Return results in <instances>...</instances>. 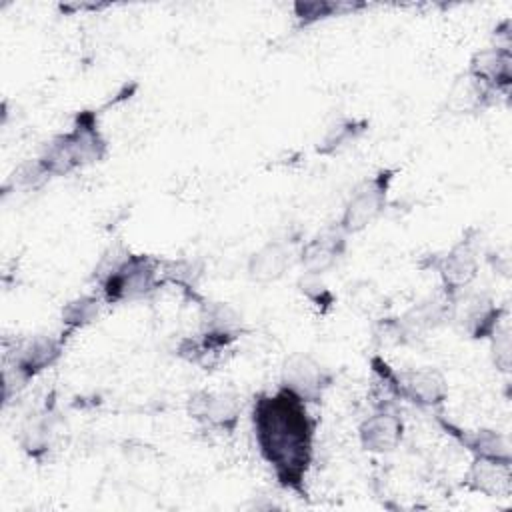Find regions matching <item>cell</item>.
I'll return each instance as SVG.
<instances>
[{"label":"cell","mask_w":512,"mask_h":512,"mask_svg":"<svg viewBox=\"0 0 512 512\" xmlns=\"http://www.w3.org/2000/svg\"><path fill=\"white\" fill-rule=\"evenodd\" d=\"M250 418L258 452L276 482L300 498L308 496L306 476L314 460L316 432L308 404L278 386L274 394L260 392L254 396Z\"/></svg>","instance_id":"1"},{"label":"cell","mask_w":512,"mask_h":512,"mask_svg":"<svg viewBox=\"0 0 512 512\" xmlns=\"http://www.w3.org/2000/svg\"><path fill=\"white\" fill-rule=\"evenodd\" d=\"M108 152L106 138L98 128L96 112L82 110L76 114L68 132L56 134L42 148L38 162L48 176H66L76 168L100 162Z\"/></svg>","instance_id":"2"},{"label":"cell","mask_w":512,"mask_h":512,"mask_svg":"<svg viewBox=\"0 0 512 512\" xmlns=\"http://www.w3.org/2000/svg\"><path fill=\"white\" fill-rule=\"evenodd\" d=\"M102 298L108 304L144 300L160 288V260L148 254L112 252V262L104 258L96 270Z\"/></svg>","instance_id":"3"},{"label":"cell","mask_w":512,"mask_h":512,"mask_svg":"<svg viewBox=\"0 0 512 512\" xmlns=\"http://www.w3.org/2000/svg\"><path fill=\"white\" fill-rule=\"evenodd\" d=\"M66 336L36 334L14 342V348L6 352L4 366V400L8 402L14 392L24 388L34 376L54 366L64 354Z\"/></svg>","instance_id":"4"},{"label":"cell","mask_w":512,"mask_h":512,"mask_svg":"<svg viewBox=\"0 0 512 512\" xmlns=\"http://www.w3.org/2000/svg\"><path fill=\"white\" fill-rule=\"evenodd\" d=\"M372 368L392 396L408 400L420 408L442 406L448 396L446 378L436 368L424 366L396 372L382 358H372Z\"/></svg>","instance_id":"5"},{"label":"cell","mask_w":512,"mask_h":512,"mask_svg":"<svg viewBox=\"0 0 512 512\" xmlns=\"http://www.w3.org/2000/svg\"><path fill=\"white\" fill-rule=\"evenodd\" d=\"M396 168H382L374 176L362 180L352 194L348 196L342 216L338 220V228L344 234H358L368 228L388 204L390 184L394 180Z\"/></svg>","instance_id":"6"},{"label":"cell","mask_w":512,"mask_h":512,"mask_svg":"<svg viewBox=\"0 0 512 512\" xmlns=\"http://www.w3.org/2000/svg\"><path fill=\"white\" fill-rule=\"evenodd\" d=\"M432 268L442 280V290L456 300L458 294L468 288V284L478 274V240L474 236V230H468L442 256H434Z\"/></svg>","instance_id":"7"},{"label":"cell","mask_w":512,"mask_h":512,"mask_svg":"<svg viewBox=\"0 0 512 512\" xmlns=\"http://www.w3.org/2000/svg\"><path fill=\"white\" fill-rule=\"evenodd\" d=\"M334 376L316 358L304 352L290 354L280 368V386L296 394L306 404L322 402Z\"/></svg>","instance_id":"8"},{"label":"cell","mask_w":512,"mask_h":512,"mask_svg":"<svg viewBox=\"0 0 512 512\" xmlns=\"http://www.w3.org/2000/svg\"><path fill=\"white\" fill-rule=\"evenodd\" d=\"M188 416L210 426L212 430L232 434L240 418V398L234 392L198 390L188 398Z\"/></svg>","instance_id":"9"},{"label":"cell","mask_w":512,"mask_h":512,"mask_svg":"<svg viewBox=\"0 0 512 512\" xmlns=\"http://www.w3.org/2000/svg\"><path fill=\"white\" fill-rule=\"evenodd\" d=\"M504 316V308L494 304V300L486 294H472L464 298V302L458 306L454 302L452 318L460 324L462 332H466L474 340L490 338Z\"/></svg>","instance_id":"10"},{"label":"cell","mask_w":512,"mask_h":512,"mask_svg":"<svg viewBox=\"0 0 512 512\" xmlns=\"http://www.w3.org/2000/svg\"><path fill=\"white\" fill-rule=\"evenodd\" d=\"M404 436L402 418L388 410L380 408L374 414L366 416L358 426V440L366 452L372 454H388L394 452Z\"/></svg>","instance_id":"11"},{"label":"cell","mask_w":512,"mask_h":512,"mask_svg":"<svg viewBox=\"0 0 512 512\" xmlns=\"http://www.w3.org/2000/svg\"><path fill=\"white\" fill-rule=\"evenodd\" d=\"M298 260V252L290 242L270 240L250 254L246 272L248 278L256 284L278 282Z\"/></svg>","instance_id":"12"},{"label":"cell","mask_w":512,"mask_h":512,"mask_svg":"<svg viewBox=\"0 0 512 512\" xmlns=\"http://www.w3.org/2000/svg\"><path fill=\"white\" fill-rule=\"evenodd\" d=\"M346 236L348 234H344L336 224L332 228H324L304 242L298 252V262L302 264L304 272L320 276L334 268L346 252Z\"/></svg>","instance_id":"13"},{"label":"cell","mask_w":512,"mask_h":512,"mask_svg":"<svg viewBox=\"0 0 512 512\" xmlns=\"http://www.w3.org/2000/svg\"><path fill=\"white\" fill-rule=\"evenodd\" d=\"M494 94H508L512 84V52L508 46H490L478 50L466 70Z\"/></svg>","instance_id":"14"},{"label":"cell","mask_w":512,"mask_h":512,"mask_svg":"<svg viewBox=\"0 0 512 512\" xmlns=\"http://www.w3.org/2000/svg\"><path fill=\"white\" fill-rule=\"evenodd\" d=\"M242 332V314L226 302L200 304V336L226 350Z\"/></svg>","instance_id":"15"},{"label":"cell","mask_w":512,"mask_h":512,"mask_svg":"<svg viewBox=\"0 0 512 512\" xmlns=\"http://www.w3.org/2000/svg\"><path fill=\"white\" fill-rule=\"evenodd\" d=\"M440 426L458 440L460 446H464L474 458L480 460H496V462H512L510 444L504 434L492 428H480V430H462L442 418H438Z\"/></svg>","instance_id":"16"},{"label":"cell","mask_w":512,"mask_h":512,"mask_svg":"<svg viewBox=\"0 0 512 512\" xmlns=\"http://www.w3.org/2000/svg\"><path fill=\"white\" fill-rule=\"evenodd\" d=\"M512 462L480 460L474 458L464 476V486L472 492H480L490 498H504L512 492Z\"/></svg>","instance_id":"17"},{"label":"cell","mask_w":512,"mask_h":512,"mask_svg":"<svg viewBox=\"0 0 512 512\" xmlns=\"http://www.w3.org/2000/svg\"><path fill=\"white\" fill-rule=\"evenodd\" d=\"M54 426H56V422H54V414L50 408L28 416L18 434V442H20L22 450L30 458L40 460L52 446Z\"/></svg>","instance_id":"18"},{"label":"cell","mask_w":512,"mask_h":512,"mask_svg":"<svg viewBox=\"0 0 512 512\" xmlns=\"http://www.w3.org/2000/svg\"><path fill=\"white\" fill-rule=\"evenodd\" d=\"M492 96H494L492 90H488L482 82H478L474 76L464 72L452 84L446 102L454 114H468L488 106L492 102Z\"/></svg>","instance_id":"19"},{"label":"cell","mask_w":512,"mask_h":512,"mask_svg":"<svg viewBox=\"0 0 512 512\" xmlns=\"http://www.w3.org/2000/svg\"><path fill=\"white\" fill-rule=\"evenodd\" d=\"M366 130H368L366 120L340 118L326 128V132L322 134V138L316 144V152L322 156L338 154L344 148H348L350 144H354Z\"/></svg>","instance_id":"20"},{"label":"cell","mask_w":512,"mask_h":512,"mask_svg":"<svg viewBox=\"0 0 512 512\" xmlns=\"http://www.w3.org/2000/svg\"><path fill=\"white\" fill-rule=\"evenodd\" d=\"M362 6L364 4H346V2H334V0H298L292 4V12L298 28H306L320 20L354 12Z\"/></svg>","instance_id":"21"},{"label":"cell","mask_w":512,"mask_h":512,"mask_svg":"<svg viewBox=\"0 0 512 512\" xmlns=\"http://www.w3.org/2000/svg\"><path fill=\"white\" fill-rule=\"evenodd\" d=\"M204 272L202 260L190 258H174V260H160V278L162 284L170 282L180 286V290H188L194 294L196 284Z\"/></svg>","instance_id":"22"},{"label":"cell","mask_w":512,"mask_h":512,"mask_svg":"<svg viewBox=\"0 0 512 512\" xmlns=\"http://www.w3.org/2000/svg\"><path fill=\"white\" fill-rule=\"evenodd\" d=\"M102 308V300L98 296H78L74 300H70L68 304H64L62 308V324L66 328V336L72 334L74 330H80L88 324H92Z\"/></svg>","instance_id":"23"},{"label":"cell","mask_w":512,"mask_h":512,"mask_svg":"<svg viewBox=\"0 0 512 512\" xmlns=\"http://www.w3.org/2000/svg\"><path fill=\"white\" fill-rule=\"evenodd\" d=\"M298 290L314 304L318 306L322 312L330 310L334 296L332 292L326 288V284L320 280L318 274H310V272H302V276L298 278Z\"/></svg>","instance_id":"24"},{"label":"cell","mask_w":512,"mask_h":512,"mask_svg":"<svg viewBox=\"0 0 512 512\" xmlns=\"http://www.w3.org/2000/svg\"><path fill=\"white\" fill-rule=\"evenodd\" d=\"M10 180L14 182V186H20V188H24V190H36V188H40L44 182H48L50 176H48V172L42 168V164L38 162V158H34V160L22 162V164L14 170V174H12Z\"/></svg>","instance_id":"25"},{"label":"cell","mask_w":512,"mask_h":512,"mask_svg":"<svg viewBox=\"0 0 512 512\" xmlns=\"http://www.w3.org/2000/svg\"><path fill=\"white\" fill-rule=\"evenodd\" d=\"M492 338V354H494V364L498 370L508 372L510 370V360H512V344H510V328L508 326H498V330L490 336Z\"/></svg>","instance_id":"26"}]
</instances>
